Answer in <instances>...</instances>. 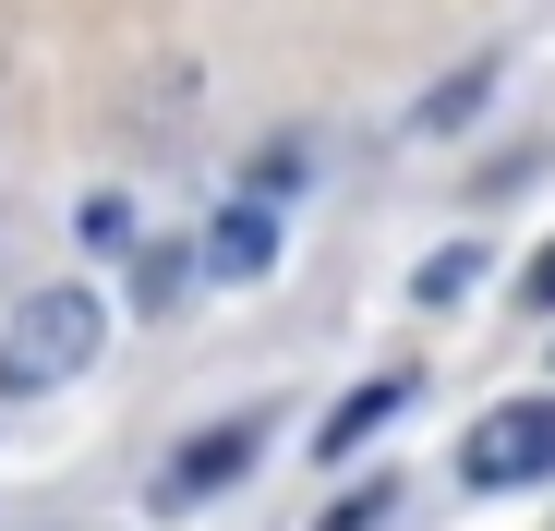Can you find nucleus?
Wrapping results in <instances>:
<instances>
[{"label": "nucleus", "mask_w": 555, "mask_h": 531, "mask_svg": "<svg viewBox=\"0 0 555 531\" xmlns=\"http://www.w3.org/2000/svg\"><path fill=\"white\" fill-rule=\"evenodd\" d=\"M98 338H109V302H98V290H25L13 326H0V399L73 387L85 363H98Z\"/></svg>", "instance_id": "obj_1"}, {"label": "nucleus", "mask_w": 555, "mask_h": 531, "mask_svg": "<svg viewBox=\"0 0 555 531\" xmlns=\"http://www.w3.org/2000/svg\"><path fill=\"white\" fill-rule=\"evenodd\" d=\"M543 471H555V399H507V411H483L459 435V483H483V495L543 483Z\"/></svg>", "instance_id": "obj_2"}, {"label": "nucleus", "mask_w": 555, "mask_h": 531, "mask_svg": "<svg viewBox=\"0 0 555 531\" xmlns=\"http://www.w3.org/2000/svg\"><path fill=\"white\" fill-rule=\"evenodd\" d=\"M254 448H266V423H254V411H242V423H218V435H194V448L157 471V507H206L218 483H242V471H254Z\"/></svg>", "instance_id": "obj_3"}, {"label": "nucleus", "mask_w": 555, "mask_h": 531, "mask_svg": "<svg viewBox=\"0 0 555 531\" xmlns=\"http://www.w3.org/2000/svg\"><path fill=\"white\" fill-rule=\"evenodd\" d=\"M266 254H278V206H266V194H230L194 266H206V279H266Z\"/></svg>", "instance_id": "obj_4"}, {"label": "nucleus", "mask_w": 555, "mask_h": 531, "mask_svg": "<svg viewBox=\"0 0 555 531\" xmlns=\"http://www.w3.org/2000/svg\"><path fill=\"white\" fill-rule=\"evenodd\" d=\"M399 399H411V375H375V387H350V399L326 411V435H314V448H326V459H350V448H362V435H375Z\"/></svg>", "instance_id": "obj_5"}, {"label": "nucleus", "mask_w": 555, "mask_h": 531, "mask_svg": "<svg viewBox=\"0 0 555 531\" xmlns=\"http://www.w3.org/2000/svg\"><path fill=\"white\" fill-rule=\"evenodd\" d=\"M483 85H495V61H472V73H447L435 98H423V133H459V121H472V98H483Z\"/></svg>", "instance_id": "obj_6"}, {"label": "nucleus", "mask_w": 555, "mask_h": 531, "mask_svg": "<svg viewBox=\"0 0 555 531\" xmlns=\"http://www.w3.org/2000/svg\"><path fill=\"white\" fill-rule=\"evenodd\" d=\"M73 230L98 242V254H133V206H121V194H85V206H73Z\"/></svg>", "instance_id": "obj_7"}, {"label": "nucleus", "mask_w": 555, "mask_h": 531, "mask_svg": "<svg viewBox=\"0 0 555 531\" xmlns=\"http://www.w3.org/2000/svg\"><path fill=\"white\" fill-rule=\"evenodd\" d=\"M472 279H483V254H472V242H447V254L423 266V279H411V290H423V302H459V290H472Z\"/></svg>", "instance_id": "obj_8"}, {"label": "nucleus", "mask_w": 555, "mask_h": 531, "mask_svg": "<svg viewBox=\"0 0 555 531\" xmlns=\"http://www.w3.org/2000/svg\"><path fill=\"white\" fill-rule=\"evenodd\" d=\"M387 495H399V483H362V495H338V507H326V531H375V519H387Z\"/></svg>", "instance_id": "obj_9"}, {"label": "nucleus", "mask_w": 555, "mask_h": 531, "mask_svg": "<svg viewBox=\"0 0 555 531\" xmlns=\"http://www.w3.org/2000/svg\"><path fill=\"white\" fill-rule=\"evenodd\" d=\"M531 302H543V314H555V242H543V254H531Z\"/></svg>", "instance_id": "obj_10"}]
</instances>
